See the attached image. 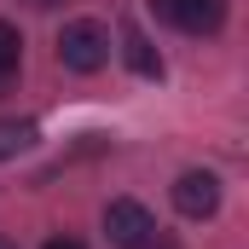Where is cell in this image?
I'll return each mask as SVG.
<instances>
[{"label":"cell","instance_id":"6da1fadb","mask_svg":"<svg viewBox=\"0 0 249 249\" xmlns=\"http://www.w3.org/2000/svg\"><path fill=\"white\" fill-rule=\"evenodd\" d=\"M58 64H64V70H75V75L105 70V64H110V29H105L99 18H75V23H64V35H58Z\"/></svg>","mask_w":249,"mask_h":249},{"label":"cell","instance_id":"7a4b0ae2","mask_svg":"<svg viewBox=\"0 0 249 249\" xmlns=\"http://www.w3.org/2000/svg\"><path fill=\"white\" fill-rule=\"evenodd\" d=\"M151 12L186 35H214L226 23V0H151Z\"/></svg>","mask_w":249,"mask_h":249},{"label":"cell","instance_id":"3957f363","mask_svg":"<svg viewBox=\"0 0 249 249\" xmlns=\"http://www.w3.org/2000/svg\"><path fill=\"white\" fill-rule=\"evenodd\" d=\"M151 232H157V220H151V209H145V203L116 197V203L105 209V238H110L116 249H139Z\"/></svg>","mask_w":249,"mask_h":249},{"label":"cell","instance_id":"277c9868","mask_svg":"<svg viewBox=\"0 0 249 249\" xmlns=\"http://www.w3.org/2000/svg\"><path fill=\"white\" fill-rule=\"evenodd\" d=\"M174 209H180L186 220H209V214L220 209V180H214L209 168H186V174L174 180Z\"/></svg>","mask_w":249,"mask_h":249},{"label":"cell","instance_id":"5b68a950","mask_svg":"<svg viewBox=\"0 0 249 249\" xmlns=\"http://www.w3.org/2000/svg\"><path fill=\"white\" fill-rule=\"evenodd\" d=\"M122 58H127V70H133V75H151V81L162 75V58H157V47L145 41V29H139L133 18H122Z\"/></svg>","mask_w":249,"mask_h":249},{"label":"cell","instance_id":"8992f818","mask_svg":"<svg viewBox=\"0 0 249 249\" xmlns=\"http://www.w3.org/2000/svg\"><path fill=\"white\" fill-rule=\"evenodd\" d=\"M35 139H41V127H35V122H0V162L23 157Z\"/></svg>","mask_w":249,"mask_h":249},{"label":"cell","instance_id":"52a82bcc","mask_svg":"<svg viewBox=\"0 0 249 249\" xmlns=\"http://www.w3.org/2000/svg\"><path fill=\"white\" fill-rule=\"evenodd\" d=\"M18 64H23V35H18V23L0 18V81L18 75Z\"/></svg>","mask_w":249,"mask_h":249},{"label":"cell","instance_id":"ba28073f","mask_svg":"<svg viewBox=\"0 0 249 249\" xmlns=\"http://www.w3.org/2000/svg\"><path fill=\"white\" fill-rule=\"evenodd\" d=\"M139 249H180V244H174V238H162V232H151V238H145Z\"/></svg>","mask_w":249,"mask_h":249},{"label":"cell","instance_id":"9c48e42d","mask_svg":"<svg viewBox=\"0 0 249 249\" xmlns=\"http://www.w3.org/2000/svg\"><path fill=\"white\" fill-rule=\"evenodd\" d=\"M47 249H87V244H75V238H47Z\"/></svg>","mask_w":249,"mask_h":249},{"label":"cell","instance_id":"30bf717a","mask_svg":"<svg viewBox=\"0 0 249 249\" xmlns=\"http://www.w3.org/2000/svg\"><path fill=\"white\" fill-rule=\"evenodd\" d=\"M0 249H18V244H6V238H0Z\"/></svg>","mask_w":249,"mask_h":249},{"label":"cell","instance_id":"8fae6325","mask_svg":"<svg viewBox=\"0 0 249 249\" xmlns=\"http://www.w3.org/2000/svg\"><path fill=\"white\" fill-rule=\"evenodd\" d=\"M41 6H58V0H41Z\"/></svg>","mask_w":249,"mask_h":249}]
</instances>
